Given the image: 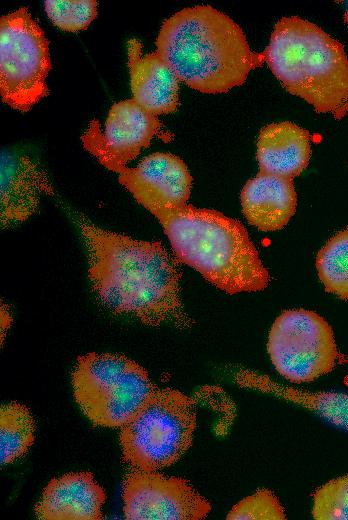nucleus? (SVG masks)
<instances>
[{"label":"nucleus","instance_id":"1","mask_svg":"<svg viewBox=\"0 0 348 520\" xmlns=\"http://www.w3.org/2000/svg\"><path fill=\"white\" fill-rule=\"evenodd\" d=\"M79 228L92 289L109 310L149 326L193 325L180 295L181 272L161 243L107 231L84 219Z\"/></svg>","mask_w":348,"mask_h":520},{"label":"nucleus","instance_id":"2","mask_svg":"<svg viewBox=\"0 0 348 520\" xmlns=\"http://www.w3.org/2000/svg\"><path fill=\"white\" fill-rule=\"evenodd\" d=\"M118 181L161 223L180 261L229 294L256 292L270 281L244 226L218 211L174 205L125 176Z\"/></svg>","mask_w":348,"mask_h":520},{"label":"nucleus","instance_id":"3","mask_svg":"<svg viewBox=\"0 0 348 520\" xmlns=\"http://www.w3.org/2000/svg\"><path fill=\"white\" fill-rule=\"evenodd\" d=\"M156 47L180 81L206 94L243 84L261 62L240 26L210 5L184 8L166 19Z\"/></svg>","mask_w":348,"mask_h":520},{"label":"nucleus","instance_id":"4","mask_svg":"<svg viewBox=\"0 0 348 520\" xmlns=\"http://www.w3.org/2000/svg\"><path fill=\"white\" fill-rule=\"evenodd\" d=\"M264 57L282 86L317 112L336 119L348 113V57L320 27L297 16L280 19Z\"/></svg>","mask_w":348,"mask_h":520},{"label":"nucleus","instance_id":"5","mask_svg":"<svg viewBox=\"0 0 348 520\" xmlns=\"http://www.w3.org/2000/svg\"><path fill=\"white\" fill-rule=\"evenodd\" d=\"M197 424L196 401L172 388H156L120 428L124 461L134 470L156 471L190 448Z\"/></svg>","mask_w":348,"mask_h":520},{"label":"nucleus","instance_id":"6","mask_svg":"<svg viewBox=\"0 0 348 520\" xmlns=\"http://www.w3.org/2000/svg\"><path fill=\"white\" fill-rule=\"evenodd\" d=\"M51 68L48 41L26 7L0 20V94L15 110L26 112L48 94Z\"/></svg>","mask_w":348,"mask_h":520},{"label":"nucleus","instance_id":"7","mask_svg":"<svg viewBox=\"0 0 348 520\" xmlns=\"http://www.w3.org/2000/svg\"><path fill=\"white\" fill-rule=\"evenodd\" d=\"M267 348L276 370L294 383L310 382L329 373L338 357L330 325L305 309L287 310L278 316Z\"/></svg>","mask_w":348,"mask_h":520},{"label":"nucleus","instance_id":"8","mask_svg":"<svg viewBox=\"0 0 348 520\" xmlns=\"http://www.w3.org/2000/svg\"><path fill=\"white\" fill-rule=\"evenodd\" d=\"M123 501L128 520H199L211 510L210 503L186 480L156 471L127 474Z\"/></svg>","mask_w":348,"mask_h":520},{"label":"nucleus","instance_id":"9","mask_svg":"<svg viewBox=\"0 0 348 520\" xmlns=\"http://www.w3.org/2000/svg\"><path fill=\"white\" fill-rule=\"evenodd\" d=\"M161 125L157 116L131 98L112 105L104 132L98 121L92 120L81 141L104 167L116 172L150 145Z\"/></svg>","mask_w":348,"mask_h":520},{"label":"nucleus","instance_id":"10","mask_svg":"<svg viewBox=\"0 0 348 520\" xmlns=\"http://www.w3.org/2000/svg\"><path fill=\"white\" fill-rule=\"evenodd\" d=\"M53 193L48 174L33 158L17 151H2V228L27 220L37 211L42 196Z\"/></svg>","mask_w":348,"mask_h":520},{"label":"nucleus","instance_id":"11","mask_svg":"<svg viewBox=\"0 0 348 520\" xmlns=\"http://www.w3.org/2000/svg\"><path fill=\"white\" fill-rule=\"evenodd\" d=\"M128 69L133 99L158 116L176 111L179 105V78L157 52L142 55L137 39L127 42Z\"/></svg>","mask_w":348,"mask_h":520},{"label":"nucleus","instance_id":"12","mask_svg":"<svg viewBox=\"0 0 348 520\" xmlns=\"http://www.w3.org/2000/svg\"><path fill=\"white\" fill-rule=\"evenodd\" d=\"M105 499L91 473H69L47 484L35 513L43 520H99Z\"/></svg>","mask_w":348,"mask_h":520},{"label":"nucleus","instance_id":"13","mask_svg":"<svg viewBox=\"0 0 348 520\" xmlns=\"http://www.w3.org/2000/svg\"><path fill=\"white\" fill-rule=\"evenodd\" d=\"M297 196L292 179L259 171L242 189L248 222L262 231L282 229L294 215Z\"/></svg>","mask_w":348,"mask_h":520},{"label":"nucleus","instance_id":"14","mask_svg":"<svg viewBox=\"0 0 348 520\" xmlns=\"http://www.w3.org/2000/svg\"><path fill=\"white\" fill-rule=\"evenodd\" d=\"M310 155V135L294 123H272L259 133L257 161L261 172L292 179L307 167Z\"/></svg>","mask_w":348,"mask_h":520},{"label":"nucleus","instance_id":"15","mask_svg":"<svg viewBox=\"0 0 348 520\" xmlns=\"http://www.w3.org/2000/svg\"><path fill=\"white\" fill-rule=\"evenodd\" d=\"M156 388L147 371L131 360L89 420L94 425L121 428Z\"/></svg>","mask_w":348,"mask_h":520},{"label":"nucleus","instance_id":"16","mask_svg":"<svg viewBox=\"0 0 348 520\" xmlns=\"http://www.w3.org/2000/svg\"><path fill=\"white\" fill-rule=\"evenodd\" d=\"M131 360L118 354L89 353L78 357L72 373L74 397L89 419Z\"/></svg>","mask_w":348,"mask_h":520},{"label":"nucleus","instance_id":"17","mask_svg":"<svg viewBox=\"0 0 348 520\" xmlns=\"http://www.w3.org/2000/svg\"><path fill=\"white\" fill-rule=\"evenodd\" d=\"M234 379L240 387L273 395L297 404L338 426L348 429V395L297 390L276 383L266 375L247 369L237 371Z\"/></svg>","mask_w":348,"mask_h":520},{"label":"nucleus","instance_id":"18","mask_svg":"<svg viewBox=\"0 0 348 520\" xmlns=\"http://www.w3.org/2000/svg\"><path fill=\"white\" fill-rule=\"evenodd\" d=\"M116 173L148 186L174 205L187 204L190 197L192 177L185 163L173 154L153 153L137 167L124 166Z\"/></svg>","mask_w":348,"mask_h":520},{"label":"nucleus","instance_id":"19","mask_svg":"<svg viewBox=\"0 0 348 520\" xmlns=\"http://www.w3.org/2000/svg\"><path fill=\"white\" fill-rule=\"evenodd\" d=\"M34 421L29 409L20 403L2 405L0 409L1 464L23 456L34 442Z\"/></svg>","mask_w":348,"mask_h":520},{"label":"nucleus","instance_id":"20","mask_svg":"<svg viewBox=\"0 0 348 520\" xmlns=\"http://www.w3.org/2000/svg\"><path fill=\"white\" fill-rule=\"evenodd\" d=\"M316 267L327 292L348 299V227L339 231L318 252Z\"/></svg>","mask_w":348,"mask_h":520},{"label":"nucleus","instance_id":"21","mask_svg":"<svg viewBox=\"0 0 348 520\" xmlns=\"http://www.w3.org/2000/svg\"><path fill=\"white\" fill-rule=\"evenodd\" d=\"M95 0H47L44 8L52 23L65 31L86 29L97 16Z\"/></svg>","mask_w":348,"mask_h":520},{"label":"nucleus","instance_id":"22","mask_svg":"<svg viewBox=\"0 0 348 520\" xmlns=\"http://www.w3.org/2000/svg\"><path fill=\"white\" fill-rule=\"evenodd\" d=\"M312 515L317 520H348V474L316 490Z\"/></svg>","mask_w":348,"mask_h":520},{"label":"nucleus","instance_id":"23","mask_svg":"<svg viewBox=\"0 0 348 520\" xmlns=\"http://www.w3.org/2000/svg\"><path fill=\"white\" fill-rule=\"evenodd\" d=\"M286 518L278 498L262 489L237 503L227 515L231 520H282Z\"/></svg>","mask_w":348,"mask_h":520},{"label":"nucleus","instance_id":"24","mask_svg":"<svg viewBox=\"0 0 348 520\" xmlns=\"http://www.w3.org/2000/svg\"><path fill=\"white\" fill-rule=\"evenodd\" d=\"M345 19L348 22V11L346 12Z\"/></svg>","mask_w":348,"mask_h":520}]
</instances>
